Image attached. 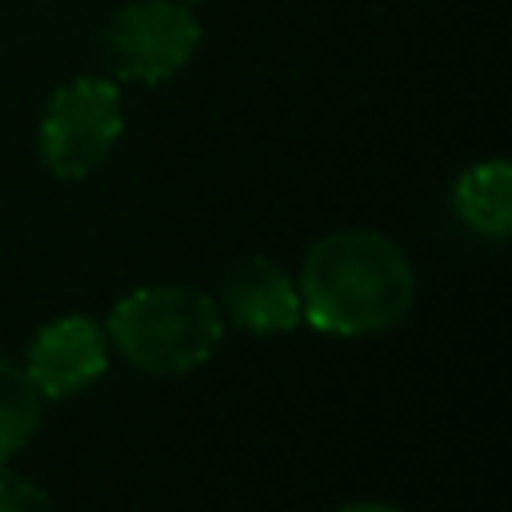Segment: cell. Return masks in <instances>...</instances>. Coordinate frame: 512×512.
<instances>
[{
    "mask_svg": "<svg viewBox=\"0 0 512 512\" xmlns=\"http://www.w3.org/2000/svg\"><path fill=\"white\" fill-rule=\"evenodd\" d=\"M120 132H124V104L116 80L76 76L48 96L40 112L36 144L52 176L84 180L112 156Z\"/></svg>",
    "mask_w": 512,
    "mask_h": 512,
    "instance_id": "cell-3",
    "label": "cell"
},
{
    "mask_svg": "<svg viewBox=\"0 0 512 512\" xmlns=\"http://www.w3.org/2000/svg\"><path fill=\"white\" fill-rule=\"evenodd\" d=\"M304 320L328 336H372L396 328L416 304V268L376 228L320 236L296 276Z\"/></svg>",
    "mask_w": 512,
    "mask_h": 512,
    "instance_id": "cell-1",
    "label": "cell"
},
{
    "mask_svg": "<svg viewBox=\"0 0 512 512\" xmlns=\"http://www.w3.org/2000/svg\"><path fill=\"white\" fill-rule=\"evenodd\" d=\"M200 44V24L184 0H132L116 8L100 36L96 52L112 80L160 84L176 76Z\"/></svg>",
    "mask_w": 512,
    "mask_h": 512,
    "instance_id": "cell-4",
    "label": "cell"
},
{
    "mask_svg": "<svg viewBox=\"0 0 512 512\" xmlns=\"http://www.w3.org/2000/svg\"><path fill=\"white\" fill-rule=\"evenodd\" d=\"M104 336L140 372L180 376L220 348L224 316L220 304L192 284H148L108 312Z\"/></svg>",
    "mask_w": 512,
    "mask_h": 512,
    "instance_id": "cell-2",
    "label": "cell"
},
{
    "mask_svg": "<svg viewBox=\"0 0 512 512\" xmlns=\"http://www.w3.org/2000/svg\"><path fill=\"white\" fill-rule=\"evenodd\" d=\"M0 512H52V496L36 480L0 464Z\"/></svg>",
    "mask_w": 512,
    "mask_h": 512,
    "instance_id": "cell-9",
    "label": "cell"
},
{
    "mask_svg": "<svg viewBox=\"0 0 512 512\" xmlns=\"http://www.w3.org/2000/svg\"><path fill=\"white\" fill-rule=\"evenodd\" d=\"M224 312L256 336L292 332L304 320L296 280L268 256H248L224 276Z\"/></svg>",
    "mask_w": 512,
    "mask_h": 512,
    "instance_id": "cell-6",
    "label": "cell"
},
{
    "mask_svg": "<svg viewBox=\"0 0 512 512\" xmlns=\"http://www.w3.org/2000/svg\"><path fill=\"white\" fill-rule=\"evenodd\" d=\"M44 396L20 364L0 360V464H8L40 428Z\"/></svg>",
    "mask_w": 512,
    "mask_h": 512,
    "instance_id": "cell-8",
    "label": "cell"
},
{
    "mask_svg": "<svg viewBox=\"0 0 512 512\" xmlns=\"http://www.w3.org/2000/svg\"><path fill=\"white\" fill-rule=\"evenodd\" d=\"M184 4H188V0H184Z\"/></svg>",
    "mask_w": 512,
    "mask_h": 512,
    "instance_id": "cell-11",
    "label": "cell"
},
{
    "mask_svg": "<svg viewBox=\"0 0 512 512\" xmlns=\"http://www.w3.org/2000/svg\"><path fill=\"white\" fill-rule=\"evenodd\" d=\"M452 204L472 232H480L488 240H504L512 228V168H508V160L492 156V160L464 168L452 184Z\"/></svg>",
    "mask_w": 512,
    "mask_h": 512,
    "instance_id": "cell-7",
    "label": "cell"
},
{
    "mask_svg": "<svg viewBox=\"0 0 512 512\" xmlns=\"http://www.w3.org/2000/svg\"><path fill=\"white\" fill-rule=\"evenodd\" d=\"M336 512H404L400 504H388V500H356V504H344Z\"/></svg>",
    "mask_w": 512,
    "mask_h": 512,
    "instance_id": "cell-10",
    "label": "cell"
},
{
    "mask_svg": "<svg viewBox=\"0 0 512 512\" xmlns=\"http://www.w3.org/2000/svg\"><path fill=\"white\" fill-rule=\"evenodd\" d=\"M108 368V336L88 316L48 320L24 356V372L44 400H64L96 384Z\"/></svg>",
    "mask_w": 512,
    "mask_h": 512,
    "instance_id": "cell-5",
    "label": "cell"
}]
</instances>
